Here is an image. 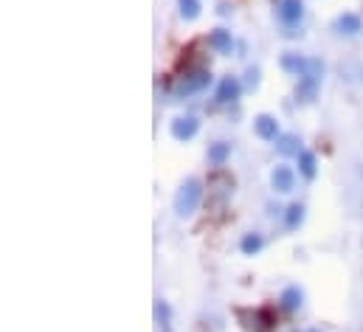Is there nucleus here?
<instances>
[{"label": "nucleus", "instance_id": "nucleus-1", "mask_svg": "<svg viewBox=\"0 0 363 332\" xmlns=\"http://www.w3.org/2000/svg\"><path fill=\"white\" fill-rule=\"evenodd\" d=\"M200 200H203V183L197 177L183 180L178 194H175V214L178 217H191L200 209Z\"/></svg>", "mask_w": 363, "mask_h": 332}, {"label": "nucleus", "instance_id": "nucleus-2", "mask_svg": "<svg viewBox=\"0 0 363 332\" xmlns=\"http://www.w3.org/2000/svg\"><path fill=\"white\" fill-rule=\"evenodd\" d=\"M276 17L284 26V37L301 34V17H304V0H279Z\"/></svg>", "mask_w": 363, "mask_h": 332}, {"label": "nucleus", "instance_id": "nucleus-3", "mask_svg": "<svg viewBox=\"0 0 363 332\" xmlns=\"http://www.w3.org/2000/svg\"><path fill=\"white\" fill-rule=\"evenodd\" d=\"M211 84V71H206V68H197V71H189L186 77H181L175 87H172V96L175 99H186V96H194V93H200V90H206Z\"/></svg>", "mask_w": 363, "mask_h": 332}, {"label": "nucleus", "instance_id": "nucleus-4", "mask_svg": "<svg viewBox=\"0 0 363 332\" xmlns=\"http://www.w3.org/2000/svg\"><path fill=\"white\" fill-rule=\"evenodd\" d=\"M197 130H200V121H197L194 116H178V118L169 124V133H172L175 141H191V138L197 135Z\"/></svg>", "mask_w": 363, "mask_h": 332}, {"label": "nucleus", "instance_id": "nucleus-5", "mask_svg": "<svg viewBox=\"0 0 363 332\" xmlns=\"http://www.w3.org/2000/svg\"><path fill=\"white\" fill-rule=\"evenodd\" d=\"M240 93H242V84H240L237 77H223L220 84H217L214 99H217L220 104H234V101L240 99Z\"/></svg>", "mask_w": 363, "mask_h": 332}, {"label": "nucleus", "instance_id": "nucleus-6", "mask_svg": "<svg viewBox=\"0 0 363 332\" xmlns=\"http://www.w3.org/2000/svg\"><path fill=\"white\" fill-rule=\"evenodd\" d=\"M271 186H273V192H279V194L293 192V186H296V172H293L290 166L279 164L271 172Z\"/></svg>", "mask_w": 363, "mask_h": 332}, {"label": "nucleus", "instance_id": "nucleus-7", "mask_svg": "<svg viewBox=\"0 0 363 332\" xmlns=\"http://www.w3.org/2000/svg\"><path fill=\"white\" fill-rule=\"evenodd\" d=\"M318 90H321V77H301L298 84H296V101L298 104H310L315 96H318Z\"/></svg>", "mask_w": 363, "mask_h": 332}, {"label": "nucleus", "instance_id": "nucleus-8", "mask_svg": "<svg viewBox=\"0 0 363 332\" xmlns=\"http://www.w3.org/2000/svg\"><path fill=\"white\" fill-rule=\"evenodd\" d=\"M254 130H257V135L262 138V141H276L281 133H279V121L268 116V113H259L257 118H254Z\"/></svg>", "mask_w": 363, "mask_h": 332}, {"label": "nucleus", "instance_id": "nucleus-9", "mask_svg": "<svg viewBox=\"0 0 363 332\" xmlns=\"http://www.w3.org/2000/svg\"><path fill=\"white\" fill-rule=\"evenodd\" d=\"M301 304H304V293H301L298 284H290V287L281 290V296H279V307H281L284 313H296V310H301Z\"/></svg>", "mask_w": 363, "mask_h": 332}, {"label": "nucleus", "instance_id": "nucleus-10", "mask_svg": "<svg viewBox=\"0 0 363 332\" xmlns=\"http://www.w3.org/2000/svg\"><path fill=\"white\" fill-rule=\"evenodd\" d=\"M335 31L344 34V37H355V34L361 31V17H358L355 11H344V14H338V20H335Z\"/></svg>", "mask_w": 363, "mask_h": 332}, {"label": "nucleus", "instance_id": "nucleus-11", "mask_svg": "<svg viewBox=\"0 0 363 332\" xmlns=\"http://www.w3.org/2000/svg\"><path fill=\"white\" fill-rule=\"evenodd\" d=\"M208 45H211L217 54H231L234 37H231V31H225V28H214V31L208 34Z\"/></svg>", "mask_w": 363, "mask_h": 332}, {"label": "nucleus", "instance_id": "nucleus-12", "mask_svg": "<svg viewBox=\"0 0 363 332\" xmlns=\"http://www.w3.org/2000/svg\"><path fill=\"white\" fill-rule=\"evenodd\" d=\"M276 150H279V155H296V158H298L301 141H298V135H293V133H281V135L276 138Z\"/></svg>", "mask_w": 363, "mask_h": 332}, {"label": "nucleus", "instance_id": "nucleus-13", "mask_svg": "<svg viewBox=\"0 0 363 332\" xmlns=\"http://www.w3.org/2000/svg\"><path fill=\"white\" fill-rule=\"evenodd\" d=\"M298 175L307 177V180H313L318 175V161H315V155L310 150H301L298 153Z\"/></svg>", "mask_w": 363, "mask_h": 332}, {"label": "nucleus", "instance_id": "nucleus-14", "mask_svg": "<svg viewBox=\"0 0 363 332\" xmlns=\"http://www.w3.org/2000/svg\"><path fill=\"white\" fill-rule=\"evenodd\" d=\"M251 327L248 330L254 332H271L276 327V316H273L271 310H257V313H251Z\"/></svg>", "mask_w": 363, "mask_h": 332}, {"label": "nucleus", "instance_id": "nucleus-15", "mask_svg": "<svg viewBox=\"0 0 363 332\" xmlns=\"http://www.w3.org/2000/svg\"><path fill=\"white\" fill-rule=\"evenodd\" d=\"M228 158H231V144H228V141H214V144L208 147V161L214 166H223Z\"/></svg>", "mask_w": 363, "mask_h": 332}, {"label": "nucleus", "instance_id": "nucleus-16", "mask_svg": "<svg viewBox=\"0 0 363 332\" xmlns=\"http://www.w3.org/2000/svg\"><path fill=\"white\" fill-rule=\"evenodd\" d=\"M155 321L164 332H172V307L164 299H155Z\"/></svg>", "mask_w": 363, "mask_h": 332}, {"label": "nucleus", "instance_id": "nucleus-17", "mask_svg": "<svg viewBox=\"0 0 363 332\" xmlns=\"http://www.w3.org/2000/svg\"><path fill=\"white\" fill-rule=\"evenodd\" d=\"M265 245V237L262 234H257V231H251V234H245L242 240H240V250L245 253V256H254V253H259Z\"/></svg>", "mask_w": 363, "mask_h": 332}, {"label": "nucleus", "instance_id": "nucleus-18", "mask_svg": "<svg viewBox=\"0 0 363 332\" xmlns=\"http://www.w3.org/2000/svg\"><path fill=\"white\" fill-rule=\"evenodd\" d=\"M304 223V206L301 203H290L287 209H284V226L293 231V228H298Z\"/></svg>", "mask_w": 363, "mask_h": 332}, {"label": "nucleus", "instance_id": "nucleus-19", "mask_svg": "<svg viewBox=\"0 0 363 332\" xmlns=\"http://www.w3.org/2000/svg\"><path fill=\"white\" fill-rule=\"evenodd\" d=\"M178 9H181L183 20H189V23H191V20H197V17H200V9H203V6H200V0H178Z\"/></svg>", "mask_w": 363, "mask_h": 332}, {"label": "nucleus", "instance_id": "nucleus-20", "mask_svg": "<svg viewBox=\"0 0 363 332\" xmlns=\"http://www.w3.org/2000/svg\"><path fill=\"white\" fill-rule=\"evenodd\" d=\"M245 77H248V79H245V87H248V90H257V87H259V77H262L259 68H248Z\"/></svg>", "mask_w": 363, "mask_h": 332}, {"label": "nucleus", "instance_id": "nucleus-21", "mask_svg": "<svg viewBox=\"0 0 363 332\" xmlns=\"http://www.w3.org/2000/svg\"><path fill=\"white\" fill-rule=\"evenodd\" d=\"M310 332H321V330H310Z\"/></svg>", "mask_w": 363, "mask_h": 332}, {"label": "nucleus", "instance_id": "nucleus-22", "mask_svg": "<svg viewBox=\"0 0 363 332\" xmlns=\"http://www.w3.org/2000/svg\"><path fill=\"white\" fill-rule=\"evenodd\" d=\"M290 332H298V330H290Z\"/></svg>", "mask_w": 363, "mask_h": 332}]
</instances>
